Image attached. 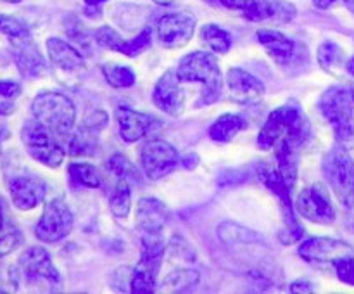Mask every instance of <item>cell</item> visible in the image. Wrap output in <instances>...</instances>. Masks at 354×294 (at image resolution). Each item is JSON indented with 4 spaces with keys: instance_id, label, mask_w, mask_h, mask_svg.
I'll list each match as a JSON object with an SVG mask.
<instances>
[{
    "instance_id": "83f0119b",
    "label": "cell",
    "mask_w": 354,
    "mask_h": 294,
    "mask_svg": "<svg viewBox=\"0 0 354 294\" xmlns=\"http://www.w3.org/2000/svg\"><path fill=\"white\" fill-rule=\"evenodd\" d=\"M102 73L106 82L114 89H128L135 83V73L127 66L118 64H104Z\"/></svg>"
},
{
    "instance_id": "ffe728a7",
    "label": "cell",
    "mask_w": 354,
    "mask_h": 294,
    "mask_svg": "<svg viewBox=\"0 0 354 294\" xmlns=\"http://www.w3.org/2000/svg\"><path fill=\"white\" fill-rule=\"evenodd\" d=\"M10 45H12L14 61H16L17 69L24 78H38L47 71V62L38 50L33 38H26V40Z\"/></svg>"
},
{
    "instance_id": "44dd1931",
    "label": "cell",
    "mask_w": 354,
    "mask_h": 294,
    "mask_svg": "<svg viewBox=\"0 0 354 294\" xmlns=\"http://www.w3.org/2000/svg\"><path fill=\"white\" fill-rule=\"evenodd\" d=\"M242 14L251 21L270 19L277 23H289L296 14V9L282 0H249Z\"/></svg>"
},
{
    "instance_id": "f35d334b",
    "label": "cell",
    "mask_w": 354,
    "mask_h": 294,
    "mask_svg": "<svg viewBox=\"0 0 354 294\" xmlns=\"http://www.w3.org/2000/svg\"><path fill=\"white\" fill-rule=\"evenodd\" d=\"M106 123H107V114L102 113V111H92V113H88L85 116V128L95 131V134L100 130V128L106 127Z\"/></svg>"
},
{
    "instance_id": "277c9868",
    "label": "cell",
    "mask_w": 354,
    "mask_h": 294,
    "mask_svg": "<svg viewBox=\"0 0 354 294\" xmlns=\"http://www.w3.org/2000/svg\"><path fill=\"white\" fill-rule=\"evenodd\" d=\"M35 120L57 137H66L73 130L76 109L68 95L59 92H41L31 104Z\"/></svg>"
},
{
    "instance_id": "e575fe53",
    "label": "cell",
    "mask_w": 354,
    "mask_h": 294,
    "mask_svg": "<svg viewBox=\"0 0 354 294\" xmlns=\"http://www.w3.org/2000/svg\"><path fill=\"white\" fill-rule=\"evenodd\" d=\"M152 33L149 28H145L144 31H142L138 37H135L133 40H127L124 42L123 48H121V54L124 55H130V57H133V55H138L142 54L144 50H147L149 47H151V42H152Z\"/></svg>"
},
{
    "instance_id": "60d3db41",
    "label": "cell",
    "mask_w": 354,
    "mask_h": 294,
    "mask_svg": "<svg viewBox=\"0 0 354 294\" xmlns=\"http://www.w3.org/2000/svg\"><path fill=\"white\" fill-rule=\"evenodd\" d=\"M290 291L292 293H310V291H313V287H310V282H306V280H299V282H294L290 286Z\"/></svg>"
},
{
    "instance_id": "f907efd6",
    "label": "cell",
    "mask_w": 354,
    "mask_h": 294,
    "mask_svg": "<svg viewBox=\"0 0 354 294\" xmlns=\"http://www.w3.org/2000/svg\"><path fill=\"white\" fill-rule=\"evenodd\" d=\"M3 2H10V3H17V2H21V0H3Z\"/></svg>"
},
{
    "instance_id": "cb8c5ba5",
    "label": "cell",
    "mask_w": 354,
    "mask_h": 294,
    "mask_svg": "<svg viewBox=\"0 0 354 294\" xmlns=\"http://www.w3.org/2000/svg\"><path fill=\"white\" fill-rule=\"evenodd\" d=\"M244 127L245 121L242 120L239 114H223V116H220L213 125H211L209 137L213 138L214 142L225 144V142H230Z\"/></svg>"
},
{
    "instance_id": "4dcf8cb0",
    "label": "cell",
    "mask_w": 354,
    "mask_h": 294,
    "mask_svg": "<svg viewBox=\"0 0 354 294\" xmlns=\"http://www.w3.org/2000/svg\"><path fill=\"white\" fill-rule=\"evenodd\" d=\"M69 175L80 185L90 187V189H97L100 185L99 172L95 169V166L88 165V163H73V165H69Z\"/></svg>"
},
{
    "instance_id": "9a60e30c",
    "label": "cell",
    "mask_w": 354,
    "mask_h": 294,
    "mask_svg": "<svg viewBox=\"0 0 354 294\" xmlns=\"http://www.w3.org/2000/svg\"><path fill=\"white\" fill-rule=\"evenodd\" d=\"M194 28H196V21L189 14H166L158 23L159 40L166 48L183 47L192 38Z\"/></svg>"
},
{
    "instance_id": "7c38bea8",
    "label": "cell",
    "mask_w": 354,
    "mask_h": 294,
    "mask_svg": "<svg viewBox=\"0 0 354 294\" xmlns=\"http://www.w3.org/2000/svg\"><path fill=\"white\" fill-rule=\"evenodd\" d=\"M142 166L151 180L169 175L178 166V152L165 140H151L142 147Z\"/></svg>"
},
{
    "instance_id": "1f68e13d",
    "label": "cell",
    "mask_w": 354,
    "mask_h": 294,
    "mask_svg": "<svg viewBox=\"0 0 354 294\" xmlns=\"http://www.w3.org/2000/svg\"><path fill=\"white\" fill-rule=\"evenodd\" d=\"M21 95V85L17 82H0V116H9L16 111V100Z\"/></svg>"
},
{
    "instance_id": "ac0fdd59",
    "label": "cell",
    "mask_w": 354,
    "mask_h": 294,
    "mask_svg": "<svg viewBox=\"0 0 354 294\" xmlns=\"http://www.w3.org/2000/svg\"><path fill=\"white\" fill-rule=\"evenodd\" d=\"M116 120L120 125V134L124 142H137L144 138L145 135L151 134L158 127V120L151 114L138 113V111L130 109V107H118Z\"/></svg>"
},
{
    "instance_id": "ba28073f",
    "label": "cell",
    "mask_w": 354,
    "mask_h": 294,
    "mask_svg": "<svg viewBox=\"0 0 354 294\" xmlns=\"http://www.w3.org/2000/svg\"><path fill=\"white\" fill-rule=\"evenodd\" d=\"M324 173L335 197L344 208H354V159L348 149L334 147L324 158Z\"/></svg>"
},
{
    "instance_id": "681fc988",
    "label": "cell",
    "mask_w": 354,
    "mask_h": 294,
    "mask_svg": "<svg viewBox=\"0 0 354 294\" xmlns=\"http://www.w3.org/2000/svg\"><path fill=\"white\" fill-rule=\"evenodd\" d=\"M3 228V211H2V206H0V230Z\"/></svg>"
},
{
    "instance_id": "5bb4252c",
    "label": "cell",
    "mask_w": 354,
    "mask_h": 294,
    "mask_svg": "<svg viewBox=\"0 0 354 294\" xmlns=\"http://www.w3.org/2000/svg\"><path fill=\"white\" fill-rule=\"evenodd\" d=\"M154 104L169 116H180L185 109V90L182 89V78L178 73L168 71L156 83L152 93Z\"/></svg>"
},
{
    "instance_id": "8d00e7d4",
    "label": "cell",
    "mask_w": 354,
    "mask_h": 294,
    "mask_svg": "<svg viewBox=\"0 0 354 294\" xmlns=\"http://www.w3.org/2000/svg\"><path fill=\"white\" fill-rule=\"evenodd\" d=\"M339 280L349 286H354V255H346L332 261Z\"/></svg>"
},
{
    "instance_id": "7402d4cb",
    "label": "cell",
    "mask_w": 354,
    "mask_h": 294,
    "mask_svg": "<svg viewBox=\"0 0 354 294\" xmlns=\"http://www.w3.org/2000/svg\"><path fill=\"white\" fill-rule=\"evenodd\" d=\"M168 221V210L156 197H144L137 204V227L144 234H161Z\"/></svg>"
},
{
    "instance_id": "603a6c76",
    "label": "cell",
    "mask_w": 354,
    "mask_h": 294,
    "mask_svg": "<svg viewBox=\"0 0 354 294\" xmlns=\"http://www.w3.org/2000/svg\"><path fill=\"white\" fill-rule=\"evenodd\" d=\"M258 40L275 61L286 62L294 55V42L280 31L263 28L258 31Z\"/></svg>"
},
{
    "instance_id": "6da1fadb",
    "label": "cell",
    "mask_w": 354,
    "mask_h": 294,
    "mask_svg": "<svg viewBox=\"0 0 354 294\" xmlns=\"http://www.w3.org/2000/svg\"><path fill=\"white\" fill-rule=\"evenodd\" d=\"M310 137V123L296 106H282L273 111L258 135V145L263 151L275 147L279 142H289L301 147Z\"/></svg>"
},
{
    "instance_id": "484cf974",
    "label": "cell",
    "mask_w": 354,
    "mask_h": 294,
    "mask_svg": "<svg viewBox=\"0 0 354 294\" xmlns=\"http://www.w3.org/2000/svg\"><path fill=\"white\" fill-rule=\"evenodd\" d=\"M109 206L114 217L118 218H124L128 213H130L131 194H130L128 180L118 178V182L114 183V187L109 192Z\"/></svg>"
},
{
    "instance_id": "5b68a950",
    "label": "cell",
    "mask_w": 354,
    "mask_h": 294,
    "mask_svg": "<svg viewBox=\"0 0 354 294\" xmlns=\"http://www.w3.org/2000/svg\"><path fill=\"white\" fill-rule=\"evenodd\" d=\"M218 237L230 249L232 255L245 259L251 265H258L261 272H265L263 266L272 258V251L256 232L241 227L237 223H232V221H225L218 227Z\"/></svg>"
},
{
    "instance_id": "b9f144b4",
    "label": "cell",
    "mask_w": 354,
    "mask_h": 294,
    "mask_svg": "<svg viewBox=\"0 0 354 294\" xmlns=\"http://www.w3.org/2000/svg\"><path fill=\"white\" fill-rule=\"evenodd\" d=\"M197 165H199V158H197V154H189L183 158V166H185L187 169H194Z\"/></svg>"
},
{
    "instance_id": "7dc6e473",
    "label": "cell",
    "mask_w": 354,
    "mask_h": 294,
    "mask_svg": "<svg viewBox=\"0 0 354 294\" xmlns=\"http://www.w3.org/2000/svg\"><path fill=\"white\" fill-rule=\"evenodd\" d=\"M348 71L354 76V55L351 59H349V62H348Z\"/></svg>"
},
{
    "instance_id": "ee69618b",
    "label": "cell",
    "mask_w": 354,
    "mask_h": 294,
    "mask_svg": "<svg viewBox=\"0 0 354 294\" xmlns=\"http://www.w3.org/2000/svg\"><path fill=\"white\" fill-rule=\"evenodd\" d=\"M9 137V130H7V127H3V125H0V144L3 142V138Z\"/></svg>"
},
{
    "instance_id": "4316f807",
    "label": "cell",
    "mask_w": 354,
    "mask_h": 294,
    "mask_svg": "<svg viewBox=\"0 0 354 294\" xmlns=\"http://www.w3.org/2000/svg\"><path fill=\"white\" fill-rule=\"evenodd\" d=\"M201 37H203V40L209 45V48H213L218 54H227L232 47L230 33L225 31L223 28L216 26V24H206V26L201 30Z\"/></svg>"
},
{
    "instance_id": "d4e9b609",
    "label": "cell",
    "mask_w": 354,
    "mask_h": 294,
    "mask_svg": "<svg viewBox=\"0 0 354 294\" xmlns=\"http://www.w3.org/2000/svg\"><path fill=\"white\" fill-rule=\"evenodd\" d=\"M318 62L330 75H341L344 69V52L334 42H324L318 48Z\"/></svg>"
},
{
    "instance_id": "d6986e66",
    "label": "cell",
    "mask_w": 354,
    "mask_h": 294,
    "mask_svg": "<svg viewBox=\"0 0 354 294\" xmlns=\"http://www.w3.org/2000/svg\"><path fill=\"white\" fill-rule=\"evenodd\" d=\"M10 199L17 210H33L45 196V183L38 176L19 175L9 182Z\"/></svg>"
},
{
    "instance_id": "3957f363",
    "label": "cell",
    "mask_w": 354,
    "mask_h": 294,
    "mask_svg": "<svg viewBox=\"0 0 354 294\" xmlns=\"http://www.w3.org/2000/svg\"><path fill=\"white\" fill-rule=\"evenodd\" d=\"M320 111L334 128L339 145L354 149V95L344 86H330L320 99Z\"/></svg>"
},
{
    "instance_id": "2e32d148",
    "label": "cell",
    "mask_w": 354,
    "mask_h": 294,
    "mask_svg": "<svg viewBox=\"0 0 354 294\" xmlns=\"http://www.w3.org/2000/svg\"><path fill=\"white\" fill-rule=\"evenodd\" d=\"M299 255L301 258L311 263H332L341 256L354 255V251L351 246L342 241H335L330 237H313L299 246Z\"/></svg>"
},
{
    "instance_id": "4fadbf2b",
    "label": "cell",
    "mask_w": 354,
    "mask_h": 294,
    "mask_svg": "<svg viewBox=\"0 0 354 294\" xmlns=\"http://www.w3.org/2000/svg\"><path fill=\"white\" fill-rule=\"evenodd\" d=\"M296 208L301 217L313 223L328 225L335 220V210L330 203V197L320 183L304 189L297 196Z\"/></svg>"
},
{
    "instance_id": "d590c367",
    "label": "cell",
    "mask_w": 354,
    "mask_h": 294,
    "mask_svg": "<svg viewBox=\"0 0 354 294\" xmlns=\"http://www.w3.org/2000/svg\"><path fill=\"white\" fill-rule=\"evenodd\" d=\"M95 40H97V44L102 45V47H107V48H111V50H116V52H121L124 42H127V40H123V38H121L120 35H118L116 31L109 26L99 28L95 33Z\"/></svg>"
},
{
    "instance_id": "bcb514c9",
    "label": "cell",
    "mask_w": 354,
    "mask_h": 294,
    "mask_svg": "<svg viewBox=\"0 0 354 294\" xmlns=\"http://www.w3.org/2000/svg\"><path fill=\"white\" fill-rule=\"evenodd\" d=\"M158 6H173V3L176 2V0H154Z\"/></svg>"
},
{
    "instance_id": "f546056e",
    "label": "cell",
    "mask_w": 354,
    "mask_h": 294,
    "mask_svg": "<svg viewBox=\"0 0 354 294\" xmlns=\"http://www.w3.org/2000/svg\"><path fill=\"white\" fill-rule=\"evenodd\" d=\"M197 282H199V272L190 268L175 270L165 279V286L169 291H180V293L192 289L197 286Z\"/></svg>"
},
{
    "instance_id": "ab89813d",
    "label": "cell",
    "mask_w": 354,
    "mask_h": 294,
    "mask_svg": "<svg viewBox=\"0 0 354 294\" xmlns=\"http://www.w3.org/2000/svg\"><path fill=\"white\" fill-rule=\"evenodd\" d=\"M206 2L213 3V6H223L227 9H235L244 12V9L248 7L249 0H206Z\"/></svg>"
},
{
    "instance_id": "52a82bcc",
    "label": "cell",
    "mask_w": 354,
    "mask_h": 294,
    "mask_svg": "<svg viewBox=\"0 0 354 294\" xmlns=\"http://www.w3.org/2000/svg\"><path fill=\"white\" fill-rule=\"evenodd\" d=\"M21 138L28 154L48 168H57L64 161L66 151L57 140V135L45 128L40 121L30 120L21 130Z\"/></svg>"
},
{
    "instance_id": "30bf717a",
    "label": "cell",
    "mask_w": 354,
    "mask_h": 294,
    "mask_svg": "<svg viewBox=\"0 0 354 294\" xmlns=\"http://www.w3.org/2000/svg\"><path fill=\"white\" fill-rule=\"evenodd\" d=\"M73 230V213L61 197H54L45 204L35 234L41 242H57Z\"/></svg>"
},
{
    "instance_id": "e0dca14e",
    "label": "cell",
    "mask_w": 354,
    "mask_h": 294,
    "mask_svg": "<svg viewBox=\"0 0 354 294\" xmlns=\"http://www.w3.org/2000/svg\"><path fill=\"white\" fill-rule=\"evenodd\" d=\"M230 95L239 104H256L265 95V85L261 80L241 68H232L227 75Z\"/></svg>"
},
{
    "instance_id": "8992f818",
    "label": "cell",
    "mask_w": 354,
    "mask_h": 294,
    "mask_svg": "<svg viewBox=\"0 0 354 294\" xmlns=\"http://www.w3.org/2000/svg\"><path fill=\"white\" fill-rule=\"evenodd\" d=\"M162 256H165V241H162L161 234H144L142 258L131 273V293L144 294L156 291Z\"/></svg>"
},
{
    "instance_id": "8fae6325",
    "label": "cell",
    "mask_w": 354,
    "mask_h": 294,
    "mask_svg": "<svg viewBox=\"0 0 354 294\" xmlns=\"http://www.w3.org/2000/svg\"><path fill=\"white\" fill-rule=\"evenodd\" d=\"M19 272L26 279V282L35 284H47L50 289L61 286V275L57 268L52 263L50 255L47 249L35 246V248L26 249L19 258Z\"/></svg>"
},
{
    "instance_id": "7bdbcfd3",
    "label": "cell",
    "mask_w": 354,
    "mask_h": 294,
    "mask_svg": "<svg viewBox=\"0 0 354 294\" xmlns=\"http://www.w3.org/2000/svg\"><path fill=\"white\" fill-rule=\"evenodd\" d=\"M335 2H337V0H313V3L317 9H328V7Z\"/></svg>"
},
{
    "instance_id": "f6af8a7d",
    "label": "cell",
    "mask_w": 354,
    "mask_h": 294,
    "mask_svg": "<svg viewBox=\"0 0 354 294\" xmlns=\"http://www.w3.org/2000/svg\"><path fill=\"white\" fill-rule=\"evenodd\" d=\"M106 2V0H85V3L88 7H99L100 3H104Z\"/></svg>"
},
{
    "instance_id": "c3c4849f",
    "label": "cell",
    "mask_w": 354,
    "mask_h": 294,
    "mask_svg": "<svg viewBox=\"0 0 354 294\" xmlns=\"http://www.w3.org/2000/svg\"><path fill=\"white\" fill-rule=\"evenodd\" d=\"M346 6H348V9L351 10V12H354V0H344Z\"/></svg>"
},
{
    "instance_id": "7a4b0ae2",
    "label": "cell",
    "mask_w": 354,
    "mask_h": 294,
    "mask_svg": "<svg viewBox=\"0 0 354 294\" xmlns=\"http://www.w3.org/2000/svg\"><path fill=\"white\" fill-rule=\"evenodd\" d=\"M178 76L182 82H196L203 85L197 106H209L221 93V71L216 57L209 52H192L178 64Z\"/></svg>"
},
{
    "instance_id": "836d02e7",
    "label": "cell",
    "mask_w": 354,
    "mask_h": 294,
    "mask_svg": "<svg viewBox=\"0 0 354 294\" xmlns=\"http://www.w3.org/2000/svg\"><path fill=\"white\" fill-rule=\"evenodd\" d=\"M93 134H95V131L88 130V128H85V130L80 128V130L73 135L71 142H69V152H71L73 156L92 154L95 145H93V142L90 140V135Z\"/></svg>"
},
{
    "instance_id": "d6a6232c",
    "label": "cell",
    "mask_w": 354,
    "mask_h": 294,
    "mask_svg": "<svg viewBox=\"0 0 354 294\" xmlns=\"http://www.w3.org/2000/svg\"><path fill=\"white\" fill-rule=\"evenodd\" d=\"M107 169H109L113 175H116L118 178L138 180V172L123 154H114L113 158L107 161Z\"/></svg>"
},
{
    "instance_id": "9c48e42d",
    "label": "cell",
    "mask_w": 354,
    "mask_h": 294,
    "mask_svg": "<svg viewBox=\"0 0 354 294\" xmlns=\"http://www.w3.org/2000/svg\"><path fill=\"white\" fill-rule=\"evenodd\" d=\"M47 52L57 82L68 89L78 86L86 73L85 59L82 57V54L61 38H48Z\"/></svg>"
},
{
    "instance_id": "74e56055",
    "label": "cell",
    "mask_w": 354,
    "mask_h": 294,
    "mask_svg": "<svg viewBox=\"0 0 354 294\" xmlns=\"http://www.w3.org/2000/svg\"><path fill=\"white\" fill-rule=\"evenodd\" d=\"M23 242V234L17 228H9V230H0V258L10 255L14 249H17Z\"/></svg>"
},
{
    "instance_id": "f1b7e54d",
    "label": "cell",
    "mask_w": 354,
    "mask_h": 294,
    "mask_svg": "<svg viewBox=\"0 0 354 294\" xmlns=\"http://www.w3.org/2000/svg\"><path fill=\"white\" fill-rule=\"evenodd\" d=\"M0 33L6 35L10 44L31 38V33L26 24L17 19V17L9 16V14H0Z\"/></svg>"
}]
</instances>
